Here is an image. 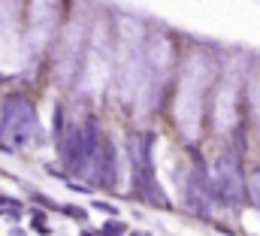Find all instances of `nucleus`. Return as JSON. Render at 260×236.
Returning a JSON list of instances; mask_svg holds the SVG:
<instances>
[{
  "label": "nucleus",
  "mask_w": 260,
  "mask_h": 236,
  "mask_svg": "<svg viewBox=\"0 0 260 236\" xmlns=\"http://www.w3.org/2000/svg\"><path fill=\"white\" fill-rule=\"evenodd\" d=\"M103 136L106 133L94 115H88L82 124L67 127L61 142H55V145H58V158L70 176H91V167H94V158L100 152Z\"/></svg>",
  "instance_id": "1"
},
{
  "label": "nucleus",
  "mask_w": 260,
  "mask_h": 236,
  "mask_svg": "<svg viewBox=\"0 0 260 236\" xmlns=\"http://www.w3.org/2000/svg\"><path fill=\"white\" fill-rule=\"evenodd\" d=\"M3 139L0 149L3 152H27L40 145V115L37 106L27 94H9L6 97V109H3Z\"/></svg>",
  "instance_id": "2"
},
{
  "label": "nucleus",
  "mask_w": 260,
  "mask_h": 236,
  "mask_svg": "<svg viewBox=\"0 0 260 236\" xmlns=\"http://www.w3.org/2000/svg\"><path fill=\"white\" fill-rule=\"evenodd\" d=\"M215 188H218V200L227 206H239L248 197V179H245V170L236 155H221L218 173H215Z\"/></svg>",
  "instance_id": "3"
},
{
  "label": "nucleus",
  "mask_w": 260,
  "mask_h": 236,
  "mask_svg": "<svg viewBox=\"0 0 260 236\" xmlns=\"http://www.w3.org/2000/svg\"><path fill=\"white\" fill-rule=\"evenodd\" d=\"M118 149H115V139L106 133L103 142H100V152L94 158V167H91V182L97 188H118Z\"/></svg>",
  "instance_id": "4"
},
{
  "label": "nucleus",
  "mask_w": 260,
  "mask_h": 236,
  "mask_svg": "<svg viewBox=\"0 0 260 236\" xmlns=\"http://www.w3.org/2000/svg\"><path fill=\"white\" fill-rule=\"evenodd\" d=\"M97 230H100V236H127V224L121 218H106Z\"/></svg>",
  "instance_id": "5"
},
{
  "label": "nucleus",
  "mask_w": 260,
  "mask_h": 236,
  "mask_svg": "<svg viewBox=\"0 0 260 236\" xmlns=\"http://www.w3.org/2000/svg\"><path fill=\"white\" fill-rule=\"evenodd\" d=\"M61 215H67V218L76 221V224H85V221H88V209L73 206V203H61Z\"/></svg>",
  "instance_id": "6"
},
{
  "label": "nucleus",
  "mask_w": 260,
  "mask_h": 236,
  "mask_svg": "<svg viewBox=\"0 0 260 236\" xmlns=\"http://www.w3.org/2000/svg\"><path fill=\"white\" fill-rule=\"evenodd\" d=\"M248 200L260 209V167L251 170V176H248Z\"/></svg>",
  "instance_id": "7"
},
{
  "label": "nucleus",
  "mask_w": 260,
  "mask_h": 236,
  "mask_svg": "<svg viewBox=\"0 0 260 236\" xmlns=\"http://www.w3.org/2000/svg\"><path fill=\"white\" fill-rule=\"evenodd\" d=\"M30 203H40L43 209H49V212H61V203L58 200H52L49 194H40V191H30Z\"/></svg>",
  "instance_id": "8"
},
{
  "label": "nucleus",
  "mask_w": 260,
  "mask_h": 236,
  "mask_svg": "<svg viewBox=\"0 0 260 236\" xmlns=\"http://www.w3.org/2000/svg\"><path fill=\"white\" fill-rule=\"evenodd\" d=\"M67 133V127H64V106L58 103L55 106V127H52V139L55 142H61V136Z\"/></svg>",
  "instance_id": "9"
},
{
  "label": "nucleus",
  "mask_w": 260,
  "mask_h": 236,
  "mask_svg": "<svg viewBox=\"0 0 260 236\" xmlns=\"http://www.w3.org/2000/svg\"><path fill=\"white\" fill-rule=\"evenodd\" d=\"M91 209H97V212H103L106 218H121V212H118V206H115V203H109V200H94V203H91Z\"/></svg>",
  "instance_id": "10"
},
{
  "label": "nucleus",
  "mask_w": 260,
  "mask_h": 236,
  "mask_svg": "<svg viewBox=\"0 0 260 236\" xmlns=\"http://www.w3.org/2000/svg\"><path fill=\"white\" fill-rule=\"evenodd\" d=\"M30 230L37 236H52L55 230H52V224L49 221H43V218H30Z\"/></svg>",
  "instance_id": "11"
},
{
  "label": "nucleus",
  "mask_w": 260,
  "mask_h": 236,
  "mask_svg": "<svg viewBox=\"0 0 260 236\" xmlns=\"http://www.w3.org/2000/svg\"><path fill=\"white\" fill-rule=\"evenodd\" d=\"M67 188H70V191H76V194H91V188H88V185H79V182H73V179L67 182Z\"/></svg>",
  "instance_id": "12"
},
{
  "label": "nucleus",
  "mask_w": 260,
  "mask_h": 236,
  "mask_svg": "<svg viewBox=\"0 0 260 236\" xmlns=\"http://www.w3.org/2000/svg\"><path fill=\"white\" fill-rule=\"evenodd\" d=\"M3 109H6V97H0V130H3Z\"/></svg>",
  "instance_id": "13"
},
{
  "label": "nucleus",
  "mask_w": 260,
  "mask_h": 236,
  "mask_svg": "<svg viewBox=\"0 0 260 236\" xmlns=\"http://www.w3.org/2000/svg\"><path fill=\"white\" fill-rule=\"evenodd\" d=\"M9 236H27V233H24V227H18V224H15V227H12V233H9Z\"/></svg>",
  "instance_id": "14"
},
{
  "label": "nucleus",
  "mask_w": 260,
  "mask_h": 236,
  "mask_svg": "<svg viewBox=\"0 0 260 236\" xmlns=\"http://www.w3.org/2000/svg\"><path fill=\"white\" fill-rule=\"evenodd\" d=\"M79 236H100V230H91V227H85V230H82Z\"/></svg>",
  "instance_id": "15"
},
{
  "label": "nucleus",
  "mask_w": 260,
  "mask_h": 236,
  "mask_svg": "<svg viewBox=\"0 0 260 236\" xmlns=\"http://www.w3.org/2000/svg\"><path fill=\"white\" fill-rule=\"evenodd\" d=\"M3 215H6V209H3V203H0V218H3Z\"/></svg>",
  "instance_id": "16"
},
{
  "label": "nucleus",
  "mask_w": 260,
  "mask_h": 236,
  "mask_svg": "<svg viewBox=\"0 0 260 236\" xmlns=\"http://www.w3.org/2000/svg\"><path fill=\"white\" fill-rule=\"evenodd\" d=\"M130 236H148V233H142V230H136V233H130Z\"/></svg>",
  "instance_id": "17"
},
{
  "label": "nucleus",
  "mask_w": 260,
  "mask_h": 236,
  "mask_svg": "<svg viewBox=\"0 0 260 236\" xmlns=\"http://www.w3.org/2000/svg\"><path fill=\"white\" fill-rule=\"evenodd\" d=\"M0 203H3V194H0Z\"/></svg>",
  "instance_id": "18"
}]
</instances>
